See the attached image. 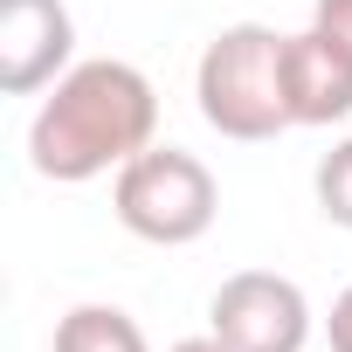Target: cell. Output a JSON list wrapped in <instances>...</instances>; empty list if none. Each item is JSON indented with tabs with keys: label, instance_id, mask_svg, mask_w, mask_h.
Wrapping results in <instances>:
<instances>
[{
	"label": "cell",
	"instance_id": "cell-1",
	"mask_svg": "<svg viewBox=\"0 0 352 352\" xmlns=\"http://www.w3.org/2000/svg\"><path fill=\"white\" fill-rule=\"evenodd\" d=\"M145 145H159V90L124 56L69 63L28 124V166L56 187L104 180Z\"/></svg>",
	"mask_w": 352,
	"mask_h": 352
},
{
	"label": "cell",
	"instance_id": "cell-7",
	"mask_svg": "<svg viewBox=\"0 0 352 352\" xmlns=\"http://www.w3.org/2000/svg\"><path fill=\"white\" fill-rule=\"evenodd\" d=\"M56 352H152L138 318L118 304H76L56 318Z\"/></svg>",
	"mask_w": 352,
	"mask_h": 352
},
{
	"label": "cell",
	"instance_id": "cell-10",
	"mask_svg": "<svg viewBox=\"0 0 352 352\" xmlns=\"http://www.w3.org/2000/svg\"><path fill=\"white\" fill-rule=\"evenodd\" d=\"M324 331H331V352H352V283L331 297V318H324Z\"/></svg>",
	"mask_w": 352,
	"mask_h": 352
},
{
	"label": "cell",
	"instance_id": "cell-4",
	"mask_svg": "<svg viewBox=\"0 0 352 352\" xmlns=\"http://www.w3.org/2000/svg\"><path fill=\"white\" fill-rule=\"evenodd\" d=\"M208 331L228 352H304L311 345V297L283 270H235L208 297Z\"/></svg>",
	"mask_w": 352,
	"mask_h": 352
},
{
	"label": "cell",
	"instance_id": "cell-8",
	"mask_svg": "<svg viewBox=\"0 0 352 352\" xmlns=\"http://www.w3.org/2000/svg\"><path fill=\"white\" fill-rule=\"evenodd\" d=\"M311 187H318V214H324L331 228H352V131H345V138L318 159Z\"/></svg>",
	"mask_w": 352,
	"mask_h": 352
},
{
	"label": "cell",
	"instance_id": "cell-11",
	"mask_svg": "<svg viewBox=\"0 0 352 352\" xmlns=\"http://www.w3.org/2000/svg\"><path fill=\"white\" fill-rule=\"evenodd\" d=\"M166 352H228L214 331H201V338H180V345H166Z\"/></svg>",
	"mask_w": 352,
	"mask_h": 352
},
{
	"label": "cell",
	"instance_id": "cell-5",
	"mask_svg": "<svg viewBox=\"0 0 352 352\" xmlns=\"http://www.w3.org/2000/svg\"><path fill=\"white\" fill-rule=\"evenodd\" d=\"M76 63V21L63 0H0V90L35 97Z\"/></svg>",
	"mask_w": 352,
	"mask_h": 352
},
{
	"label": "cell",
	"instance_id": "cell-3",
	"mask_svg": "<svg viewBox=\"0 0 352 352\" xmlns=\"http://www.w3.org/2000/svg\"><path fill=\"white\" fill-rule=\"evenodd\" d=\"M111 214L124 235H138L152 249H187L214 228L221 187H214L208 159H194L187 145H145L138 159H124L111 173Z\"/></svg>",
	"mask_w": 352,
	"mask_h": 352
},
{
	"label": "cell",
	"instance_id": "cell-6",
	"mask_svg": "<svg viewBox=\"0 0 352 352\" xmlns=\"http://www.w3.org/2000/svg\"><path fill=\"white\" fill-rule=\"evenodd\" d=\"M283 104H290V124H345L352 118V56L318 28L283 35Z\"/></svg>",
	"mask_w": 352,
	"mask_h": 352
},
{
	"label": "cell",
	"instance_id": "cell-9",
	"mask_svg": "<svg viewBox=\"0 0 352 352\" xmlns=\"http://www.w3.org/2000/svg\"><path fill=\"white\" fill-rule=\"evenodd\" d=\"M311 28L331 35V42L352 56V0H311Z\"/></svg>",
	"mask_w": 352,
	"mask_h": 352
},
{
	"label": "cell",
	"instance_id": "cell-2",
	"mask_svg": "<svg viewBox=\"0 0 352 352\" xmlns=\"http://www.w3.org/2000/svg\"><path fill=\"white\" fill-rule=\"evenodd\" d=\"M194 104L208 118V131L235 138V145H263L276 131H290V104H283V35L263 21H235L221 28L201 63H194Z\"/></svg>",
	"mask_w": 352,
	"mask_h": 352
}]
</instances>
